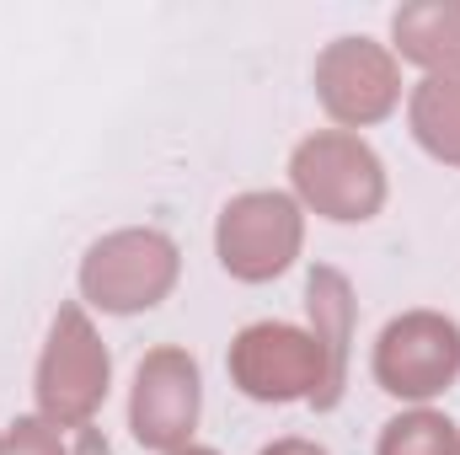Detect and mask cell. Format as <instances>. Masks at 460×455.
Here are the masks:
<instances>
[{"label": "cell", "instance_id": "7a4b0ae2", "mask_svg": "<svg viewBox=\"0 0 460 455\" xmlns=\"http://www.w3.org/2000/svg\"><path fill=\"white\" fill-rule=\"evenodd\" d=\"M108 380H113V359L97 338L92 317L70 300L59 306L43 359H38V418H49L54 429H86L97 418V407L108 402Z\"/></svg>", "mask_w": 460, "mask_h": 455}, {"label": "cell", "instance_id": "52a82bcc", "mask_svg": "<svg viewBox=\"0 0 460 455\" xmlns=\"http://www.w3.org/2000/svg\"><path fill=\"white\" fill-rule=\"evenodd\" d=\"M204 407V380L199 359L188 348H150L134 370V397H128V429L145 451L177 455L188 451Z\"/></svg>", "mask_w": 460, "mask_h": 455}, {"label": "cell", "instance_id": "4fadbf2b", "mask_svg": "<svg viewBox=\"0 0 460 455\" xmlns=\"http://www.w3.org/2000/svg\"><path fill=\"white\" fill-rule=\"evenodd\" d=\"M0 455H65V440L49 418H16L0 429Z\"/></svg>", "mask_w": 460, "mask_h": 455}, {"label": "cell", "instance_id": "277c9868", "mask_svg": "<svg viewBox=\"0 0 460 455\" xmlns=\"http://www.w3.org/2000/svg\"><path fill=\"white\" fill-rule=\"evenodd\" d=\"M305 241V215L289 193H241L220 210L215 252L220 268L241 284H268L279 279Z\"/></svg>", "mask_w": 460, "mask_h": 455}, {"label": "cell", "instance_id": "ba28073f", "mask_svg": "<svg viewBox=\"0 0 460 455\" xmlns=\"http://www.w3.org/2000/svg\"><path fill=\"white\" fill-rule=\"evenodd\" d=\"M316 97L332 123L369 129L402 103V65L391 49L369 43V38H338L322 49L316 59Z\"/></svg>", "mask_w": 460, "mask_h": 455}, {"label": "cell", "instance_id": "9c48e42d", "mask_svg": "<svg viewBox=\"0 0 460 455\" xmlns=\"http://www.w3.org/2000/svg\"><path fill=\"white\" fill-rule=\"evenodd\" d=\"M305 311H311V338L322 343L327 359V386L316 397V407H338L343 402V380H348V343H353V290L338 268H316L305 284Z\"/></svg>", "mask_w": 460, "mask_h": 455}, {"label": "cell", "instance_id": "9a60e30c", "mask_svg": "<svg viewBox=\"0 0 460 455\" xmlns=\"http://www.w3.org/2000/svg\"><path fill=\"white\" fill-rule=\"evenodd\" d=\"M262 455H327L322 445H311V440H273Z\"/></svg>", "mask_w": 460, "mask_h": 455}, {"label": "cell", "instance_id": "5b68a950", "mask_svg": "<svg viewBox=\"0 0 460 455\" xmlns=\"http://www.w3.org/2000/svg\"><path fill=\"white\" fill-rule=\"evenodd\" d=\"M460 375V327L445 311H402L375 343V386L396 402H429Z\"/></svg>", "mask_w": 460, "mask_h": 455}, {"label": "cell", "instance_id": "5bb4252c", "mask_svg": "<svg viewBox=\"0 0 460 455\" xmlns=\"http://www.w3.org/2000/svg\"><path fill=\"white\" fill-rule=\"evenodd\" d=\"M65 455H113V445L102 440V429H92V424H86V429H75V440L65 445Z\"/></svg>", "mask_w": 460, "mask_h": 455}, {"label": "cell", "instance_id": "8992f818", "mask_svg": "<svg viewBox=\"0 0 460 455\" xmlns=\"http://www.w3.org/2000/svg\"><path fill=\"white\" fill-rule=\"evenodd\" d=\"M230 380L252 402H316L327 386L322 343L289 322H252L230 343Z\"/></svg>", "mask_w": 460, "mask_h": 455}, {"label": "cell", "instance_id": "3957f363", "mask_svg": "<svg viewBox=\"0 0 460 455\" xmlns=\"http://www.w3.org/2000/svg\"><path fill=\"white\" fill-rule=\"evenodd\" d=\"M177 241L161 230H113L81 257V295L108 311V317H134L150 311L172 295L177 284Z\"/></svg>", "mask_w": 460, "mask_h": 455}, {"label": "cell", "instance_id": "2e32d148", "mask_svg": "<svg viewBox=\"0 0 460 455\" xmlns=\"http://www.w3.org/2000/svg\"><path fill=\"white\" fill-rule=\"evenodd\" d=\"M177 455H220V451H204V445H188V451H177Z\"/></svg>", "mask_w": 460, "mask_h": 455}, {"label": "cell", "instance_id": "7c38bea8", "mask_svg": "<svg viewBox=\"0 0 460 455\" xmlns=\"http://www.w3.org/2000/svg\"><path fill=\"white\" fill-rule=\"evenodd\" d=\"M375 455H460V429L434 407H412L380 429Z\"/></svg>", "mask_w": 460, "mask_h": 455}, {"label": "cell", "instance_id": "8fae6325", "mask_svg": "<svg viewBox=\"0 0 460 455\" xmlns=\"http://www.w3.org/2000/svg\"><path fill=\"white\" fill-rule=\"evenodd\" d=\"M407 118H412V134H418V145H423L434 161L460 166V70L423 76V81L412 86Z\"/></svg>", "mask_w": 460, "mask_h": 455}, {"label": "cell", "instance_id": "30bf717a", "mask_svg": "<svg viewBox=\"0 0 460 455\" xmlns=\"http://www.w3.org/2000/svg\"><path fill=\"white\" fill-rule=\"evenodd\" d=\"M396 54L407 65H423L429 76L460 70V0H418L391 16Z\"/></svg>", "mask_w": 460, "mask_h": 455}, {"label": "cell", "instance_id": "6da1fadb", "mask_svg": "<svg viewBox=\"0 0 460 455\" xmlns=\"http://www.w3.org/2000/svg\"><path fill=\"white\" fill-rule=\"evenodd\" d=\"M289 183L305 210H316L322 220H338V226L375 220L385 204V166L348 129H322V134L300 139L289 156Z\"/></svg>", "mask_w": 460, "mask_h": 455}]
</instances>
